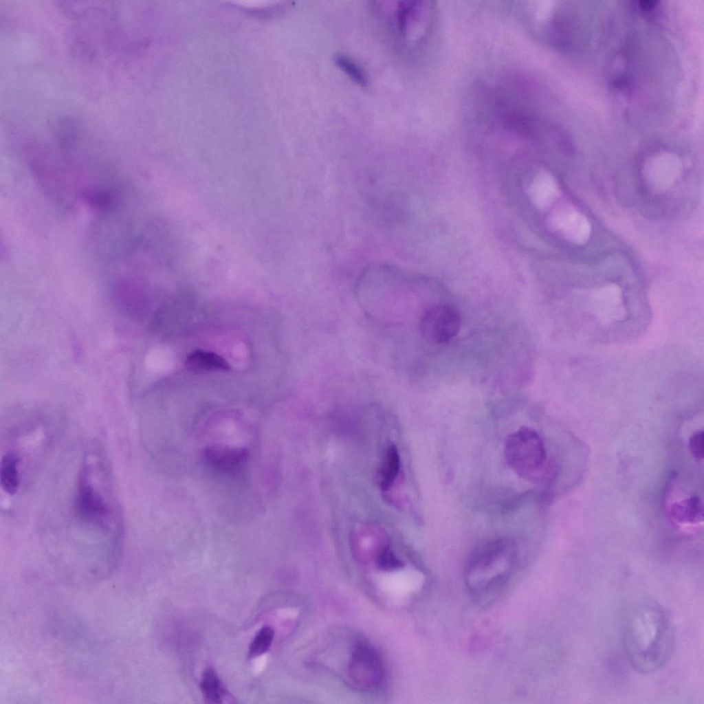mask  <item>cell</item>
<instances>
[{
  "label": "cell",
  "mask_w": 704,
  "mask_h": 704,
  "mask_svg": "<svg viewBox=\"0 0 704 704\" xmlns=\"http://www.w3.org/2000/svg\"><path fill=\"white\" fill-rule=\"evenodd\" d=\"M376 565L379 569L386 571L400 569L402 562L388 547L382 548L376 556Z\"/></svg>",
  "instance_id": "9a60e30c"
},
{
  "label": "cell",
  "mask_w": 704,
  "mask_h": 704,
  "mask_svg": "<svg viewBox=\"0 0 704 704\" xmlns=\"http://www.w3.org/2000/svg\"><path fill=\"white\" fill-rule=\"evenodd\" d=\"M186 367L196 373L224 372L230 367L227 361L218 354L198 349L191 352L185 360Z\"/></svg>",
  "instance_id": "ba28073f"
},
{
  "label": "cell",
  "mask_w": 704,
  "mask_h": 704,
  "mask_svg": "<svg viewBox=\"0 0 704 704\" xmlns=\"http://www.w3.org/2000/svg\"><path fill=\"white\" fill-rule=\"evenodd\" d=\"M505 456L507 464L524 477H531L538 473L547 458L540 436L527 427H522L507 437Z\"/></svg>",
  "instance_id": "277c9868"
},
{
  "label": "cell",
  "mask_w": 704,
  "mask_h": 704,
  "mask_svg": "<svg viewBox=\"0 0 704 704\" xmlns=\"http://www.w3.org/2000/svg\"><path fill=\"white\" fill-rule=\"evenodd\" d=\"M348 671L359 688L373 690L384 683L385 670L377 650L366 642L358 643L352 650Z\"/></svg>",
  "instance_id": "5b68a950"
},
{
  "label": "cell",
  "mask_w": 704,
  "mask_h": 704,
  "mask_svg": "<svg viewBox=\"0 0 704 704\" xmlns=\"http://www.w3.org/2000/svg\"><path fill=\"white\" fill-rule=\"evenodd\" d=\"M670 513L680 523L697 524L703 520V506L701 498L692 496L673 503Z\"/></svg>",
  "instance_id": "30bf717a"
},
{
  "label": "cell",
  "mask_w": 704,
  "mask_h": 704,
  "mask_svg": "<svg viewBox=\"0 0 704 704\" xmlns=\"http://www.w3.org/2000/svg\"><path fill=\"white\" fill-rule=\"evenodd\" d=\"M274 633V630L271 626H263L250 642L248 657L253 659L266 653L272 644Z\"/></svg>",
  "instance_id": "5bb4252c"
},
{
  "label": "cell",
  "mask_w": 704,
  "mask_h": 704,
  "mask_svg": "<svg viewBox=\"0 0 704 704\" xmlns=\"http://www.w3.org/2000/svg\"><path fill=\"white\" fill-rule=\"evenodd\" d=\"M199 688L204 700L208 703H222L223 698L229 694L217 673L211 667L204 671Z\"/></svg>",
  "instance_id": "8fae6325"
},
{
  "label": "cell",
  "mask_w": 704,
  "mask_h": 704,
  "mask_svg": "<svg viewBox=\"0 0 704 704\" xmlns=\"http://www.w3.org/2000/svg\"><path fill=\"white\" fill-rule=\"evenodd\" d=\"M461 324L458 311L452 306L438 304L422 314L419 324L421 336L435 344L448 342L457 335Z\"/></svg>",
  "instance_id": "8992f818"
},
{
  "label": "cell",
  "mask_w": 704,
  "mask_h": 704,
  "mask_svg": "<svg viewBox=\"0 0 704 704\" xmlns=\"http://www.w3.org/2000/svg\"><path fill=\"white\" fill-rule=\"evenodd\" d=\"M399 470L400 459L398 450L395 445H390L386 449L380 468V486L383 491L388 490L393 485Z\"/></svg>",
  "instance_id": "7c38bea8"
},
{
  "label": "cell",
  "mask_w": 704,
  "mask_h": 704,
  "mask_svg": "<svg viewBox=\"0 0 704 704\" xmlns=\"http://www.w3.org/2000/svg\"><path fill=\"white\" fill-rule=\"evenodd\" d=\"M689 449L692 456L696 459H703V432L697 430L694 432L689 439Z\"/></svg>",
  "instance_id": "2e32d148"
},
{
  "label": "cell",
  "mask_w": 704,
  "mask_h": 704,
  "mask_svg": "<svg viewBox=\"0 0 704 704\" xmlns=\"http://www.w3.org/2000/svg\"><path fill=\"white\" fill-rule=\"evenodd\" d=\"M514 561L505 544L500 542L483 546L471 558L466 569L465 584L478 600H487L508 582Z\"/></svg>",
  "instance_id": "7a4b0ae2"
},
{
  "label": "cell",
  "mask_w": 704,
  "mask_h": 704,
  "mask_svg": "<svg viewBox=\"0 0 704 704\" xmlns=\"http://www.w3.org/2000/svg\"><path fill=\"white\" fill-rule=\"evenodd\" d=\"M203 456L213 469L227 474H236L246 464L249 452L244 447L212 445L204 449Z\"/></svg>",
  "instance_id": "52a82bcc"
},
{
  "label": "cell",
  "mask_w": 704,
  "mask_h": 704,
  "mask_svg": "<svg viewBox=\"0 0 704 704\" xmlns=\"http://www.w3.org/2000/svg\"><path fill=\"white\" fill-rule=\"evenodd\" d=\"M658 1H641L638 3L639 9L642 12H652L657 7Z\"/></svg>",
  "instance_id": "e0dca14e"
},
{
  "label": "cell",
  "mask_w": 704,
  "mask_h": 704,
  "mask_svg": "<svg viewBox=\"0 0 704 704\" xmlns=\"http://www.w3.org/2000/svg\"><path fill=\"white\" fill-rule=\"evenodd\" d=\"M335 63L353 81L362 87H367L369 82L367 74L360 65L349 56L340 54L335 56Z\"/></svg>",
  "instance_id": "4fadbf2b"
},
{
  "label": "cell",
  "mask_w": 704,
  "mask_h": 704,
  "mask_svg": "<svg viewBox=\"0 0 704 704\" xmlns=\"http://www.w3.org/2000/svg\"><path fill=\"white\" fill-rule=\"evenodd\" d=\"M622 632L626 657L637 672L652 673L671 658L675 646L674 624L657 601L644 598L634 603L625 616Z\"/></svg>",
  "instance_id": "6da1fadb"
},
{
  "label": "cell",
  "mask_w": 704,
  "mask_h": 704,
  "mask_svg": "<svg viewBox=\"0 0 704 704\" xmlns=\"http://www.w3.org/2000/svg\"><path fill=\"white\" fill-rule=\"evenodd\" d=\"M94 465L85 460L78 476L74 507L78 518L103 533L113 531L117 513L109 496V486L94 478Z\"/></svg>",
  "instance_id": "3957f363"
},
{
  "label": "cell",
  "mask_w": 704,
  "mask_h": 704,
  "mask_svg": "<svg viewBox=\"0 0 704 704\" xmlns=\"http://www.w3.org/2000/svg\"><path fill=\"white\" fill-rule=\"evenodd\" d=\"M21 459L14 452L3 456L0 465V482L2 490L8 494H16L21 485Z\"/></svg>",
  "instance_id": "9c48e42d"
}]
</instances>
